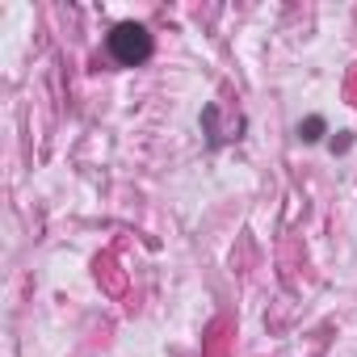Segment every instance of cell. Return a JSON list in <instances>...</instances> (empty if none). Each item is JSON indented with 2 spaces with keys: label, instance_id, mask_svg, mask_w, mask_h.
<instances>
[{
  "label": "cell",
  "instance_id": "3",
  "mask_svg": "<svg viewBox=\"0 0 357 357\" xmlns=\"http://www.w3.org/2000/svg\"><path fill=\"white\" fill-rule=\"evenodd\" d=\"M227 328H231V319H219V324L211 328V336H215V340L206 344V353H211V357H223V344H227V336H223V332H227Z\"/></svg>",
  "mask_w": 357,
  "mask_h": 357
},
{
  "label": "cell",
  "instance_id": "4",
  "mask_svg": "<svg viewBox=\"0 0 357 357\" xmlns=\"http://www.w3.org/2000/svg\"><path fill=\"white\" fill-rule=\"evenodd\" d=\"M349 97H353V105H357V72H353V80H349Z\"/></svg>",
  "mask_w": 357,
  "mask_h": 357
},
{
  "label": "cell",
  "instance_id": "2",
  "mask_svg": "<svg viewBox=\"0 0 357 357\" xmlns=\"http://www.w3.org/2000/svg\"><path fill=\"white\" fill-rule=\"evenodd\" d=\"M97 278L105 282V290H109V294H122V290H126V278L118 273L114 257H97Z\"/></svg>",
  "mask_w": 357,
  "mask_h": 357
},
{
  "label": "cell",
  "instance_id": "1",
  "mask_svg": "<svg viewBox=\"0 0 357 357\" xmlns=\"http://www.w3.org/2000/svg\"><path fill=\"white\" fill-rule=\"evenodd\" d=\"M109 55H114V63L135 68V63H143V59L151 55V34H147L143 26H135V22H122V26L109 34Z\"/></svg>",
  "mask_w": 357,
  "mask_h": 357
}]
</instances>
